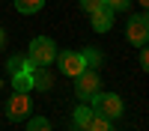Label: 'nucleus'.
I'll return each instance as SVG.
<instances>
[{
  "instance_id": "obj_1",
  "label": "nucleus",
  "mask_w": 149,
  "mask_h": 131,
  "mask_svg": "<svg viewBox=\"0 0 149 131\" xmlns=\"http://www.w3.org/2000/svg\"><path fill=\"white\" fill-rule=\"evenodd\" d=\"M27 60L33 66H51L57 60V45L54 39H48V36H36L27 48Z\"/></svg>"
},
{
  "instance_id": "obj_2",
  "label": "nucleus",
  "mask_w": 149,
  "mask_h": 131,
  "mask_svg": "<svg viewBox=\"0 0 149 131\" xmlns=\"http://www.w3.org/2000/svg\"><path fill=\"white\" fill-rule=\"evenodd\" d=\"M90 107H93L98 116H107L110 122L122 116V98H119L116 92H95L93 98H90Z\"/></svg>"
},
{
  "instance_id": "obj_3",
  "label": "nucleus",
  "mask_w": 149,
  "mask_h": 131,
  "mask_svg": "<svg viewBox=\"0 0 149 131\" xmlns=\"http://www.w3.org/2000/svg\"><path fill=\"white\" fill-rule=\"evenodd\" d=\"M98 87H102V78H98L95 69H84L81 75L74 78V95H78L81 101H90L98 92Z\"/></svg>"
},
{
  "instance_id": "obj_4",
  "label": "nucleus",
  "mask_w": 149,
  "mask_h": 131,
  "mask_svg": "<svg viewBox=\"0 0 149 131\" xmlns=\"http://www.w3.org/2000/svg\"><path fill=\"white\" fill-rule=\"evenodd\" d=\"M125 39H128L131 45H137V48L146 45V39H149V21H146L143 12L128 18V24H125Z\"/></svg>"
},
{
  "instance_id": "obj_5",
  "label": "nucleus",
  "mask_w": 149,
  "mask_h": 131,
  "mask_svg": "<svg viewBox=\"0 0 149 131\" xmlns=\"http://www.w3.org/2000/svg\"><path fill=\"white\" fill-rule=\"evenodd\" d=\"M54 63H60V71L69 75V78H78L81 71L86 69L81 51H57V60H54Z\"/></svg>"
},
{
  "instance_id": "obj_6",
  "label": "nucleus",
  "mask_w": 149,
  "mask_h": 131,
  "mask_svg": "<svg viewBox=\"0 0 149 131\" xmlns=\"http://www.w3.org/2000/svg\"><path fill=\"white\" fill-rule=\"evenodd\" d=\"M6 116L12 122H18V119H27L30 116V92H15L12 98L6 101Z\"/></svg>"
},
{
  "instance_id": "obj_7",
  "label": "nucleus",
  "mask_w": 149,
  "mask_h": 131,
  "mask_svg": "<svg viewBox=\"0 0 149 131\" xmlns=\"http://www.w3.org/2000/svg\"><path fill=\"white\" fill-rule=\"evenodd\" d=\"M113 15H116V12H113V9H107V6H98L95 12H90L93 30H95V33H107L110 27H113Z\"/></svg>"
},
{
  "instance_id": "obj_8",
  "label": "nucleus",
  "mask_w": 149,
  "mask_h": 131,
  "mask_svg": "<svg viewBox=\"0 0 149 131\" xmlns=\"http://www.w3.org/2000/svg\"><path fill=\"white\" fill-rule=\"evenodd\" d=\"M30 78H33V89H51L54 87V78H51V71H48V66H33L30 71Z\"/></svg>"
},
{
  "instance_id": "obj_9",
  "label": "nucleus",
  "mask_w": 149,
  "mask_h": 131,
  "mask_svg": "<svg viewBox=\"0 0 149 131\" xmlns=\"http://www.w3.org/2000/svg\"><path fill=\"white\" fill-rule=\"evenodd\" d=\"M93 116H95V110H93L90 104H78V107H74V113H72V122L84 131L86 125H90V119H93Z\"/></svg>"
},
{
  "instance_id": "obj_10",
  "label": "nucleus",
  "mask_w": 149,
  "mask_h": 131,
  "mask_svg": "<svg viewBox=\"0 0 149 131\" xmlns=\"http://www.w3.org/2000/svg\"><path fill=\"white\" fill-rule=\"evenodd\" d=\"M12 89L15 92H30L33 89V78H30V71H15V75H12Z\"/></svg>"
},
{
  "instance_id": "obj_11",
  "label": "nucleus",
  "mask_w": 149,
  "mask_h": 131,
  "mask_svg": "<svg viewBox=\"0 0 149 131\" xmlns=\"http://www.w3.org/2000/svg\"><path fill=\"white\" fill-rule=\"evenodd\" d=\"M42 6H45V0H15V9L21 15H36Z\"/></svg>"
},
{
  "instance_id": "obj_12",
  "label": "nucleus",
  "mask_w": 149,
  "mask_h": 131,
  "mask_svg": "<svg viewBox=\"0 0 149 131\" xmlns=\"http://www.w3.org/2000/svg\"><path fill=\"white\" fill-rule=\"evenodd\" d=\"M81 57H84V66L86 69H95L98 63H102V51H98V48H84Z\"/></svg>"
},
{
  "instance_id": "obj_13",
  "label": "nucleus",
  "mask_w": 149,
  "mask_h": 131,
  "mask_svg": "<svg viewBox=\"0 0 149 131\" xmlns=\"http://www.w3.org/2000/svg\"><path fill=\"white\" fill-rule=\"evenodd\" d=\"M84 131H113V125H110V119H107V116H98V113H95Z\"/></svg>"
},
{
  "instance_id": "obj_14",
  "label": "nucleus",
  "mask_w": 149,
  "mask_h": 131,
  "mask_svg": "<svg viewBox=\"0 0 149 131\" xmlns=\"http://www.w3.org/2000/svg\"><path fill=\"white\" fill-rule=\"evenodd\" d=\"M27 131H51V122H48L45 116H36L27 122Z\"/></svg>"
},
{
  "instance_id": "obj_15",
  "label": "nucleus",
  "mask_w": 149,
  "mask_h": 131,
  "mask_svg": "<svg viewBox=\"0 0 149 131\" xmlns=\"http://www.w3.org/2000/svg\"><path fill=\"white\" fill-rule=\"evenodd\" d=\"M104 6L113 12H125V9H131V0H104Z\"/></svg>"
},
{
  "instance_id": "obj_16",
  "label": "nucleus",
  "mask_w": 149,
  "mask_h": 131,
  "mask_svg": "<svg viewBox=\"0 0 149 131\" xmlns=\"http://www.w3.org/2000/svg\"><path fill=\"white\" fill-rule=\"evenodd\" d=\"M98 6H104V0H81V9L90 15V12H95Z\"/></svg>"
},
{
  "instance_id": "obj_17",
  "label": "nucleus",
  "mask_w": 149,
  "mask_h": 131,
  "mask_svg": "<svg viewBox=\"0 0 149 131\" xmlns=\"http://www.w3.org/2000/svg\"><path fill=\"white\" fill-rule=\"evenodd\" d=\"M140 66H143V69H149V51H146V48L140 51Z\"/></svg>"
},
{
  "instance_id": "obj_18",
  "label": "nucleus",
  "mask_w": 149,
  "mask_h": 131,
  "mask_svg": "<svg viewBox=\"0 0 149 131\" xmlns=\"http://www.w3.org/2000/svg\"><path fill=\"white\" fill-rule=\"evenodd\" d=\"M6 45V33H3V27H0V48Z\"/></svg>"
},
{
  "instance_id": "obj_19",
  "label": "nucleus",
  "mask_w": 149,
  "mask_h": 131,
  "mask_svg": "<svg viewBox=\"0 0 149 131\" xmlns=\"http://www.w3.org/2000/svg\"><path fill=\"white\" fill-rule=\"evenodd\" d=\"M137 3H140V6H146V3H149V0H137Z\"/></svg>"
},
{
  "instance_id": "obj_20",
  "label": "nucleus",
  "mask_w": 149,
  "mask_h": 131,
  "mask_svg": "<svg viewBox=\"0 0 149 131\" xmlns=\"http://www.w3.org/2000/svg\"><path fill=\"white\" fill-rule=\"evenodd\" d=\"M78 131H81V128H78Z\"/></svg>"
}]
</instances>
